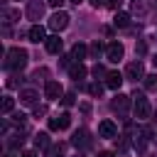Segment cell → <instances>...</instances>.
<instances>
[{"instance_id":"1","label":"cell","mask_w":157,"mask_h":157,"mask_svg":"<svg viewBox=\"0 0 157 157\" xmlns=\"http://www.w3.org/2000/svg\"><path fill=\"white\" fill-rule=\"evenodd\" d=\"M5 66L12 69V71H22V69L27 66V52H25L22 47L7 49V54H5Z\"/></svg>"},{"instance_id":"2","label":"cell","mask_w":157,"mask_h":157,"mask_svg":"<svg viewBox=\"0 0 157 157\" xmlns=\"http://www.w3.org/2000/svg\"><path fill=\"white\" fill-rule=\"evenodd\" d=\"M132 113H135V118H140V120H145L147 115H150V101L145 98V93H132Z\"/></svg>"},{"instance_id":"3","label":"cell","mask_w":157,"mask_h":157,"mask_svg":"<svg viewBox=\"0 0 157 157\" xmlns=\"http://www.w3.org/2000/svg\"><path fill=\"white\" fill-rule=\"evenodd\" d=\"M69 20H71V17H69L64 10H56V12L49 17V27H52L54 32H61V29H66V27H69Z\"/></svg>"},{"instance_id":"4","label":"cell","mask_w":157,"mask_h":157,"mask_svg":"<svg viewBox=\"0 0 157 157\" xmlns=\"http://www.w3.org/2000/svg\"><path fill=\"white\" fill-rule=\"evenodd\" d=\"M44 7H47V0H27V17L29 20H42Z\"/></svg>"},{"instance_id":"5","label":"cell","mask_w":157,"mask_h":157,"mask_svg":"<svg viewBox=\"0 0 157 157\" xmlns=\"http://www.w3.org/2000/svg\"><path fill=\"white\" fill-rule=\"evenodd\" d=\"M125 78H130V81L145 78V66H142V61H140V59H137V61H130V64L125 66Z\"/></svg>"},{"instance_id":"6","label":"cell","mask_w":157,"mask_h":157,"mask_svg":"<svg viewBox=\"0 0 157 157\" xmlns=\"http://www.w3.org/2000/svg\"><path fill=\"white\" fill-rule=\"evenodd\" d=\"M130 98L132 96H125V93H118L113 101H110V108L118 113V115H125L128 113V108H130Z\"/></svg>"},{"instance_id":"7","label":"cell","mask_w":157,"mask_h":157,"mask_svg":"<svg viewBox=\"0 0 157 157\" xmlns=\"http://www.w3.org/2000/svg\"><path fill=\"white\" fill-rule=\"evenodd\" d=\"M44 96H47L49 101L64 98V88H61V83H59V81H47V83H44Z\"/></svg>"},{"instance_id":"8","label":"cell","mask_w":157,"mask_h":157,"mask_svg":"<svg viewBox=\"0 0 157 157\" xmlns=\"http://www.w3.org/2000/svg\"><path fill=\"white\" fill-rule=\"evenodd\" d=\"M123 54H125V47H123L120 42H110V44L105 47V56H108V61H120Z\"/></svg>"},{"instance_id":"9","label":"cell","mask_w":157,"mask_h":157,"mask_svg":"<svg viewBox=\"0 0 157 157\" xmlns=\"http://www.w3.org/2000/svg\"><path fill=\"white\" fill-rule=\"evenodd\" d=\"M71 123V115L69 113H61L56 118H49V130H66Z\"/></svg>"},{"instance_id":"10","label":"cell","mask_w":157,"mask_h":157,"mask_svg":"<svg viewBox=\"0 0 157 157\" xmlns=\"http://www.w3.org/2000/svg\"><path fill=\"white\" fill-rule=\"evenodd\" d=\"M98 137H118V128L113 120H103L98 125Z\"/></svg>"},{"instance_id":"11","label":"cell","mask_w":157,"mask_h":157,"mask_svg":"<svg viewBox=\"0 0 157 157\" xmlns=\"http://www.w3.org/2000/svg\"><path fill=\"white\" fill-rule=\"evenodd\" d=\"M27 37H29V42H34V44L47 42V32H44V27H42V25H32V27H29V32H27Z\"/></svg>"},{"instance_id":"12","label":"cell","mask_w":157,"mask_h":157,"mask_svg":"<svg viewBox=\"0 0 157 157\" xmlns=\"http://www.w3.org/2000/svg\"><path fill=\"white\" fill-rule=\"evenodd\" d=\"M150 10H152V0H132V15L145 17Z\"/></svg>"},{"instance_id":"13","label":"cell","mask_w":157,"mask_h":157,"mask_svg":"<svg viewBox=\"0 0 157 157\" xmlns=\"http://www.w3.org/2000/svg\"><path fill=\"white\" fill-rule=\"evenodd\" d=\"M61 44H64V39H61L59 34H52V37H47V42H44V47H47L49 54H59V52H61Z\"/></svg>"},{"instance_id":"14","label":"cell","mask_w":157,"mask_h":157,"mask_svg":"<svg viewBox=\"0 0 157 157\" xmlns=\"http://www.w3.org/2000/svg\"><path fill=\"white\" fill-rule=\"evenodd\" d=\"M88 52H91V49H88L83 42H76V44H74V49H71V59H74L76 64H81V61L86 59V54H88Z\"/></svg>"},{"instance_id":"15","label":"cell","mask_w":157,"mask_h":157,"mask_svg":"<svg viewBox=\"0 0 157 157\" xmlns=\"http://www.w3.org/2000/svg\"><path fill=\"white\" fill-rule=\"evenodd\" d=\"M88 142H91V140H88V130H83V128L71 135V145H74V147H86Z\"/></svg>"},{"instance_id":"16","label":"cell","mask_w":157,"mask_h":157,"mask_svg":"<svg viewBox=\"0 0 157 157\" xmlns=\"http://www.w3.org/2000/svg\"><path fill=\"white\" fill-rule=\"evenodd\" d=\"M120 83H123V74H118V71H108V74H105V86H108V88L118 91Z\"/></svg>"},{"instance_id":"17","label":"cell","mask_w":157,"mask_h":157,"mask_svg":"<svg viewBox=\"0 0 157 157\" xmlns=\"http://www.w3.org/2000/svg\"><path fill=\"white\" fill-rule=\"evenodd\" d=\"M86 74H88V69H86L83 64H71V66H69V76H71L74 81H81V78H86Z\"/></svg>"},{"instance_id":"18","label":"cell","mask_w":157,"mask_h":157,"mask_svg":"<svg viewBox=\"0 0 157 157\" xmlns=\"http://www.w3.org/2000/svg\"><path fill=\"white\" fill-rule=\"evenodd\" d=\"M0 17H2V22H5V25H12V22H17V20H20V10H12V7H2Z\"/></svg>"},{"instance_id":"19","label":"cell","mask_w":157,"mask_h":157,"mask_svg":"<svg viewBox=\"0 0 157 157\" xmlns=\"http://www.w3.org/2000/svg\"><path fill=\"white\" fill-rule=\"evenodd\" d=\"M37 98H39V96H37V91H32V88H22V91H20V101H22L25 105H34Z\"/></svg>"},{"instance_id":"20","label":"cell","mask_w":157,"mask_h":157,"mask_svg":"<svg viewBox=\"0 0 157 157\" xmlns=\"http://www.w3.org/2000/svg\"><path fill=\"white\" fill-rule=\"evenodd\" d=\"M113 25H115V27H128V25H130V15H128V12H115Z\"/></svg>"},{"instance_id":"21","label":"cell","mask_w":157,"mask_h":157,"mask_svg":"<svg viewBox=\"0 0 157 157\" xmlns=\"http://www.w3.org/2000/svg\"><path fill=\"white\" fill-rule=\"evenodd\" d=\"M34 145L44 150V147L49 145V135H47V132H37V135H34Z\"/></svg>"},{"instance_id":"22","label":"cell","mask_w":157,"mask_h":157,"mask_svg":"<svg viewBox=\"0 0 157 157\" xmlns=\"http://www.w3.org/2000/svg\"><path fill=\"white\" fill-rule=\"evenodd\" d=\"M22 142H25V137H22V135H12V137L7 140V145H10L12 150H17V147H22Z\"/></svg>"},{"instance_id":"23","label":"cell","mask_w":157,"mask_h":157,"mask_svg":"<svg viewBox=\"0 0 157 157\" xmlns=\"http://www.w3.org/2000/svg\"><path fill=\"white\" fill-rule=\"evenodd\" d=\"M12 108H15V101L10 96H5L2 98V113H12Z\"/></svg>"},{"instance_id":"24","label":"cell","mask_w":157,"mask_h":157,"mask_svg":"<svg viewBox=\"0 0 157 157\" xmlns=\"http://www.w3.org/2000/svg\"><path fill=\"white\" fill-rule=\"evenodd\" d=\"M88 93H91V96H101V93H103V86H101V83H91V86H88Z\"/></svg>"},{"instance_id":"25","label":"cell","mask_w":157,"mask_h":157,"mask_svg":"<svg viewBox=\"0 0 157 157\" xmlns=\"http://www.w3.org/2000/svg\"><path fill=\"white\" fill-rule=\"evenodd\" d=\"M61 103H64V105L69 108V105H74V103H76V96H74V93H64V98H61Z\"/></svg>"},{"instance_id":"26","label":"cell","mask_w":157,"mask_h":157,"mask_svg":"<svg viewBox=\"0 0 157 157\" xmlns=\"http://www.w3.org/2000/svg\"><path fill=\"white\" fill-rule=\"evenodd\" d=\"M101 52H103V44H101V42H93V44H91V54H93V56H98Z\"/></svg>"},{"instance_id":"27","label":"cell","mask_w":157,"mask_h":157,"mask_svg":"<svg viewBox=\"0 0 157 157\" xmlns=\"http://www.w3.org/2000/svg\"><path fill=\"white\" fill-rule=\"evenodd\" d=\"M145 86L147 88H155L157 86V76H145Z\"/></svg>"},{"instance_id":"28","label":"cell","mask_w":157,"mask_h":157,"mask_svg":"<svg viewBox=\"0 0 157 157\" xmlns=\"http://www.w3.org/2000/svg\"><path fill=\"white\" fill-rule=\"evenodd\" d=\"M105 5H108L110 10H118V7L123 5V0H105Z\"/></svg>"},{"instance_id":"29","label":"cell","mask_w":157,"mask_h":157,"mask_svg":"<svg viewBox=\"0 0 157 157\" xmlns=\"http://www.w3.org/2000/svg\"><path fill=\"white\" fill-rule=\"evenodd\" d=\"M34 115H47V105H34Z\"/></svg>"},{"instance_id":"30","label":"cell","mask_w":157,"mask_h":157,"mask_svg":"<svg viewBox=\"0 0 157 157\" xmlns=\"http://www.w3.org/2000/svg\"><path fill=\"white\" fill-rule=\"evenodd\" d=\"M5 83H7V88H15V86H17V76H10Z\"/></svg>"},{"instance_id":"31","label":"cell","mask_w":157,"mask_h":157,"mask_svg":"<svg viewBox=\"0 0 157 157\" xmlns=\"http://www.w3.org/2000/svg\"><path fill=\"white\" fill-rule=\"evenodd\" d=\"M66 0H47V5H52V7H61Z\"/></svg>"},{"instance_id":"32","label":"cell","mask_w":157,"mask_h":157,"mask_svg":"<svg viewBox=\"0 0 157 157\" xmlns=\"http://www.w3.org/2000/svg\"><path fill=\"white\" fill-rule=\"evenodd\" d=\"M20 157H39V155H37V152H34V150H25V152H22V155H20Z\"/></svg>"},{"instance_id":"33","label":"cell","mask_w":157,"mask_h":157,"mask_svg":"<svg viewBox=\"0 0 157 157\" xmlns=\"http://www.w3.org/2000/svg\"><path fill=\"white\" fill-rule=\"evenodd\" d=\"M93 74H96V76H103L105 71H103V66H98V64H96V66H93Z\"/></svg>"},{"instance_id":"34","label":"cell","mask_w":157,"mask_h":157,"mask_svg":"<svg viewBox=\"0 0 157 157\" xmlns=\"http://www.w3.org/2000/svg\"><path fill=\"white\" fill-rule=\"evenodd\" d=\"M93 7H101V5H105V0H88Z\"/></svg>"},{"instance_id":"35","label":"cell","mask_w":157,"mask_h":157,"mask_svg":"<svg viewBox=\"0 0 157 157\" xmlns=\"http://www.w3.org/2000/svg\"><path fill=\"white\" fill-rule=\"evenodd\" d=\"M98 157H115L113 152H108V150H103V152H98Z\"/></svg>"},{"instance_id":"36","label":"cell","mask_w":157,"mask_h":157,"mask_svg":"<svg viewBox=\"0 0 157 157\" xmlns=\"http://www.w3.org/2000/svg\"><path fill=\"white\" fill-rule=\"evenodd\" d=\"M152 64H155V66H157V54H155V56H152Z\"/></svg>"},{"instance_id":"37","label":"cell","mask_w":157,"mask_h":157,"mask_svg":"<svg viewBox=\"0 0 157 157\" xmlns=\"http://www.w3.org/2000/svg\"><path fill=\"white\" fill-rule=\"evenodd\" d=\"M71 2H76V5H78V2H83V0H71Z\"/></svg>"},{"instance_id":"38","label":"cell","mask_w":157,"mask_h":157,"mask_svg":"<svg viewBox=\"0 0 157 157\" xmlns=\"http://www.w3.org/2000/svg\"><path fill=\"white\" fill-rule=\"evenodd\" d=\"M5 157H17V155H5Z\"/></svg>"}]
</instances>
